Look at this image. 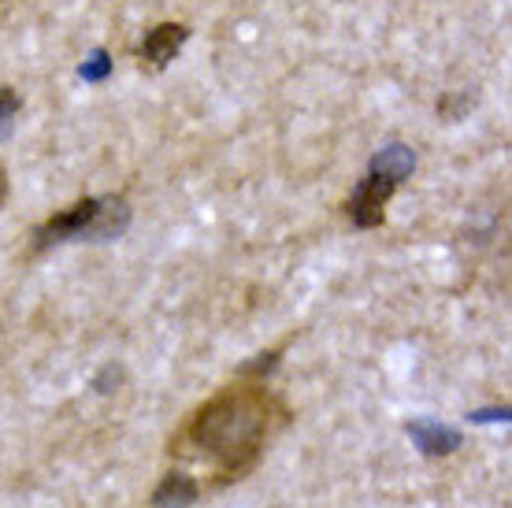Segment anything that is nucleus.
Listing matches in <instances>:
<instances>
[{
  "label": "nucleus",
  "instance_id": "obj_3",
  "mask_svg": "<svg viewBox=\"0 0 512 508\" xmlns=\"http://www.w3.org/2000/svg\"><path fill=\"white\" fill-rule=\"evenodd\" d=\"M394 190H397L394 182H386V178H379V175L360 178L357 190H353V197H349V204H346L349 219L364 230L379 227L386 216V201L394 197Z\"/></svg>",
  "mask_w": 512,
  "mask_h": 508
},
{
  "label": "nucleus",
  "instance_id": "obj_1",
  "mask_svg": "<svg viewBox=\"0 0 512 508\" xmlns=\"http://www.w3.org/2000/svg\"><path fill=\"white\" fill-rule=\"evenodd\" d=\"M286 423L290 408L260 382L227 386L182 423L167 449L186 464H205L212 486H231L260 464Z\"/></svg>",
  "mask_w": 512,
  "mask_h": 508
},
{
  "label": "nucleus",
  "instance_id": "obj_9",
  "mask_svg": "<svg viewBox=\"0 0 512 508\" xmlns=\"http://www.w3.org/2000/svg\"><path fill=\"white\" fill-rule=\"evenodd\" d=\"M108 71H112V60H108V52L97 49L90 60L82 64V71H78V75L86 78V82H101V78H108Z\"/></svg>",
  "mask_w": 512,
  "mask_h": 508
},
{
  "label": "nucleus",
  "instance_id": "obj_8",
  "mask_svg": "<svg viewBox=\"0 0 512 508\" xmlns=\"http://www.w3.org/2000/svg\"><path fill=\"white\" fill-rule=\"evenodd\" d=\"M19 93L8 86H0V141H8L12 138V130H15V115H19Z\"/></svg>",
  "mask_w": 512,
  "mask_h": 508
},
{
  "label": "nucleus",
  "instance_id": "obj_6",
  "mask_svg": "<svg viewBox=\"0 0 512 508\" xmlns=\"http://www.w3.org/2000/svg\"><path fill=\"white\" fill-rule=\"evenodd\" d=\"M412 171H416V153H412L409 145H401V141L379 149V153L372 156V164H368V175H379V178H386V182H394V186H401Z\"/></svg>",
  "mask_w": 512,
  "mask_h": 508
},
{
  "label": "nucleus",
  "instance_id": "obj_7",
  "mask_svg": "<svg viewBox=\"0 0 512 508\" xmlns=\"http://www.w3.org/2000/svg\"><path fill=\"white\" fill-rule=\"evenodd\" d=\"M186 38H190V30H186V26H179V23L156 26V30H149V34H145V41H141V60L164 67L167 60L182 49V41H186Z\"/></svg>",
  "mask_w": 512,
  "mask_h": 508
},
{
  "label": "nucleus",
  "instance_id": "obj_10",
  "mask_svg": "<svg viewBox=\"0 0 512 508\" xmlns=\"http://www.w3.org/2000/svg\"><path fill=\"white\" fill-rule=\"evenodd\" d=\"M275 364H279V353H260L256 360L242 364V368H238V375H271V371H275Z\"/></svg>",
  "mask_w": 512,
  "mask_h": 508
},
{
  "label": "nucleus",
  "instance_id": "obj_2",
  "mask_svg": "<svg viewBox=\"0 0 512 508\" xmlns=\"http://www.w3.org/2000/svg\"><path fill=\"white\" fill-rule=\"evenodd\" d=\"M130 227V204L123 197H86L67 212L52 216L34 230V249L67 242H112Z\"/></svg>",
  "mask_w": 512,
  "mask_h": 508
},
{
  "label": "nucleus",
  "instance_id": "obj_4",
  "mask_svg": "<svg viewBox=\"0 0 512 508\" xmlns=\"http://www.w3.org/2000/svg\"><path fill=\"white\" fill-rule=\"evenodd\" d=\"M405 434L412 438V445L420 449L423 457H453L464 445V434L449 423H438L431 416H416L405 423Z\"/></svg>",
  "mask_w": 512,
  "mask_h": 508
},
{
  "label": "nucleus",
  "instance_id": "obj_13",
  "mask_svg": "<svg viewBox=\"0 0 512 508\" xmlns=\"http://www.w3.org/2000/svg\"><path fill=\"white\" fill-rule=\"evenodd\" d=\"M4 193H8V182H4V167H0V204H4Z\"/></svg>",
  "mask_w": 512,
  "mask_h": 508
},
{
  "label": "nucleus",
  "instance_id": "obj_11",
  "mask_svg": "<svg viewBox=\"0 0 512 508\" xmlns=\"http://www.w3.org/2000/svg\"><path fill=\"white\" fill-rule=\"evenodd\" d=\"M468 420L472 423H509L512 420V408L501 405V408H479V412H468Z\"/></svg>",
  "mask_w": 512,
  "mask_h": 508
},
{
  "label": "nucleus",
  "instance_id": "obj_5",
  "mask_svg": "<svg viewBox=\"0 0 512 508\" xmlns=\"http://www.w3.org/2000/svg\"><path fill=\"white\" fill-rule=\"evenodd\" d=\"M205 494V483L190 475V471H167L164 479L156 483L153 497H149V505L153 508H190L201 501Z\"/></svg>",
  "mask_w": 512,
  "mask_h": 508
},
{
  "label": "nucleus",
  "instance_id": "obj_12",
  "mask_svg": "<svg viewBox=\"0 0 512 508\" xmlns=\"http://www.w3.org/2000/svg\"><path fill=\"white\" fill-rule=\"evenodd\" d=\"M119 379H123V371H119L116 364H108V368L97 375V382H93V386H97V394H112V390H116L112 382H119Z\"/></svg>",
  "mask_w": 512,
  "mask_h": 508
}]
</instances>
